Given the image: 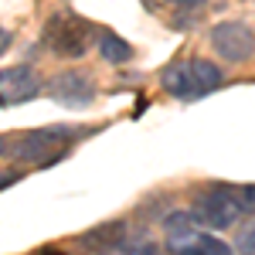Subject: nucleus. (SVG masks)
I'll use <instances>...</instances> for the list:
<instances>
[{"mask_svg": "<svg viewBox=\"0 0 255 255\" xmlns=\"http://www.w3.org/2000/svg\"><path fill=\"white\" fill-rule=\"evenodd\" d=\"M41 92V79L31 65H14L0 72V106H17Z\"/></svg>", "mask_w": 255, "mask_h": 255, "instance_id": "8", "label": "nucleus"}, {"mask_svg": "<svg viewBox=\"0 0 255 255\" xmlns=\"http://www.w3.org/2000/svg\"><path fill=\"white\" fill-rule=\"evenodd\" d=\"M238 255H255V225L252 228H245L242 235H238Z\"/></svg>", "mask_w": 255, "mask_h": 255, "instance_id": "12", "label": "nucleus"}, {"mask_svg": "<svg viewBox=\"0 0 255 255\" xmlns=\"http://www.w3.org/2000/svg\"><path fill=\"white\" fill-rule=\"evenodd\" d=\"M99 51H102V58L113 61V65H123V61L133 58V48L123 38H116V34H99Z\"/></svg>", "mask_w": 255, "mask_h": 255, "instance_id": "10", "label": "nucleus"}, {"mask_svg": "<svg viewBox=\"0 0 255 255\" xmlns=\"http://www.w3.org/2000/svg\"><path fill=\"white\" fill-rule=\"evenodd\" d=\"M72 136H79V129L72 126H48V129H34L27 136H20L10 146V157L24 160V163H51L61 157V146Z\"/></svg>", "mask_w": 255, "mask_h": 255, "instance_id": "4", "label": "nucleus"}, {"mask_svg": "<svg viewBox=\"0 0 255 255\" xmlns=\"http://www.w3.org/2000/svg\"><path fill=\"white\" fill-rule=\"evenodd\" d=\"M238 194H242V208H245L249 215H255V184H249V187H242Z\"/></svg>", "mask_w": 255, "mask_h": 255, "instance_id": "13", "label": "nucleus"}, {"mask_svg": "<svg viewBox=\"0 0 255 255\" xmlns=\"http://www.w3.org/2000/svg\"><path fill=\"white\" fill-rule=\"evenodd\" d=\"M170 255H232V245L197 225L194 211H174L163 221Z\"/></svg>", "mask_w": 255, "mask_h": 255, "instance_id": "1", "label": "nucleus"}, {"mask_svg": "<svg viewBox=\"0 0 255 255\" xmlns=\"http://www.w3.org/2000/svg\"><path fill=\"white\" fill-rule=\"evenodd\" d=\"M20 177H24V170H17V167H10V170H0V191H3V187H10V184H17Z\"/></svg>", "mask_w": 255, "mask_h": 255, "instance_id": "14", "label": "nucleus"}, {"mask_svg": "<svg viewBox=\"0 0 255 255\" xmlns=\"http://www.w3.org/2000/svg\"><path fill=\"white\" fill-rule=\"evenodd\" d=\"M79 242L85 245V249H96V252L109 255V252H113V245L126 242V225H123V221H113V225H99L96 232L82 235Z\"/></svg>", "mask_w": 255, "mask_h": 255, "instance_id": "9", "label": "nucleus"}, {"mask_svg": "<svg viewBox=\"0 0 255 255\" xmlns=\"http://www.w3.org/2000/svg\"><path fill=\"white\" fill-rule=\"evenodd\" d=\"M48 96L61 102V106H68V109H85L92 99H96V82L92 75H85L79 68H68V72H58L55 79H48Z\"/></svg>", "mask_w": 255, "mask_h": 255, "instance_id": "6", "label": "nucleus"}, {"mask_svg": "<svg viewBox=\"0 0 255 255\" xmlns=\"http://www.w3.org/2000/svg\"><path fill=\"white\" fill-rule=\"evenodd\" d=\"M41 255H65V252H58V249H41Z\"/></svg>", "mask_w": 255, "mask_h": 255, "instance_id": "17", "label": "nucleus"}, {"mask_svg": "<svg viewBox=\"0 0 255 255\" xmlns=\"http://www.w3.org/2000/svg\"><path fill=\"white\" fill-rule=\"evenodd\" d=\"M123 255H163V249L150 235H139V238L123 242Z\"/></svg>", "mask_w": 255, "mask_h": 255, "instance_id": "11", "label": "nucleus"}, {"mask_svg": "<svg viewBox=\"0 0 255 255\" xmlns=\"http://www.w3.org/2000/svg\"><path fill=\"white\" fill-rule=\"evenodd\" d=\"M211 48L225 61H249L255 55V31L238 20H225L211 31Z\"/></svg>", "mask_w": 255, "mask_h": 255, "instance_id": "7", "label": "nucleus"}, {"mask_svg": "<svg viewBox=\"0 0 255 255\" xmlns=\"http://www.w3.org/2000/svg\"><path fill=\"white\" fill-rule=\"evenodd\" d=\"M160 82L177 99H201L225 82V72L218 65H211V61H204V58H187V61H174L160 75Z\"/></svg>", "mask_w": 255, "mask_h": 255, "instance_id": "2", "label": "nucleus"}, {"mask_svg": "<svg viewBox=\"0 0 255 255\" xmlns=\"http://www.w3.org/2000/svg\"><path fill=\"white\" fill-rule=\"evenodd\" d=\"M7 48H10V31H3V27H0V55H3Z\"/></svg>", "mask_w": 255, "mask_h": 255, "instance_id": "15", "label": "nucleus"}, {"mask_svg": "<svg viewBox=\"0 0 255 255\" xmlns=\"http://www.w3.org/2000/svg\"><path fill=\"white\" fill-rule=\"evenodd\" d=\"M242 211V194L232 187H211L194 201V218L201 228H232Z\"/></svg>", "mask_w": 255, "mask_h": 255, "instance_id": "5", "label": "nucleus"}, {"mask_svg": "<svg viewBox=\"0 0 255 255\" xmlns=\"http://www.w3.org/2000/svg\"><path fill=\"white\" fill-rule=\"evenodd\" d=\"M96 41V27L75 14H58L44 27V44L61 58H82Z\"/></svg>", "mask_w": 255, "mask_h": 255, "instance_id": "3", "label": "nucleus"}, {"mask_svg": "<svg viewBox=\"0 0 255 255\" xmlns=\"http://www.w3.org/2000/svg\"><path fill=\"white\" fill-rule=\"evenodd\" d=\"M170 3H184V7H197V3H204V0H170Z\"/></svg>", "mask_w": 255, "mask_h": 255, "instance_id": "16", "label": "nucleus"}, {"mask_svg": "<svg viewBox=\"0 0 255 255\" xmlns=\"http://www.w3.org/2000/svg\"><path fill=\"white\" fill-rule=\"evenodd\" d=\"M3 153H10V146H7V143H3V136H0V157H3Z\"/></svg>", "mask_w": 255, "mask_h": 255, "instance_id": "18", "label": "nucleus"}]
</instances>
